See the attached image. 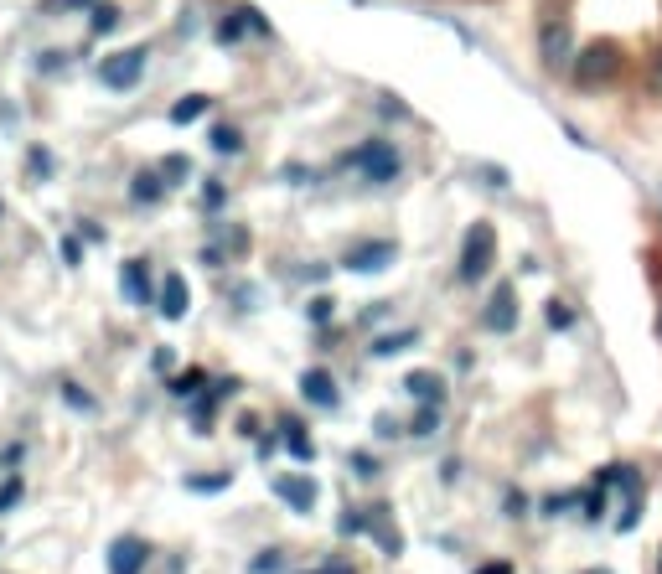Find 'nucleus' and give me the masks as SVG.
Here are the masks:
<instances>
[{"label":"nucleus","instance_id":"nucleus-1","mask_svg":"<svg viewBox=\"0 0 662 574\" xmlns=\"http://www.w3.org/2000/svg\"><path fill=\"white\" fill-rule=\"evenodd\" d=\"M492 259H497V228H492V223H476V228L466 233V244H461V280L476 285V280L492 269Z\"/></svg>","mask_w":662,"mask_h":574},{"label":"nucleus","instance_id":"nucleus-2","mask_svg":"<svg viewBox=\"0 0 662 574\" xmlns=\"http://www.w3.org/2000/svg\"><path fill=\"white\" fill-rule=\"evenodd\" d=\"M616 68H621V52H616V42H595V47H585L580 57H575V83H585V88H595V83H606V78H616Z\"/></svg>","mask_w":662,"mask_h":574},{"label":"nucleus","instance_id":"nucleus-3","mask_svg":"<svg viewBox=\"0 0 662 574\" xmlns=\"http://www.w3.org/2000/svg\"><path fill=\"white\" fill-rule=\"evenodd\" d=\"M347 161H352V166H363L368 181H394V176H399V150L388 145V140H368L363 150H352Z\"/></svg>","mask_w":662,"mask_h":574},{"label":"nucleus","instance_id":"nucleus-4","mask_svg":"<svg viewBox=\"0 0 662 574\" xmlns=\"http://www.w3.org/2000/svg\"><path fill=\"white\" fill-rule=\"evenodd\" d=\"M538 57H544V68H575V37H569L564 21H544V32H538Z\"/></svg>","mask_w":662,"mask_h":574},{"label":"nucleus","instance_id":"nucleus-5","mask_svg":"<svg viewBox=\"0 0 662 574\" xmlns=\"http://www.w3.org/2000/svg\"><path fill=\"white\" fill-rule=\"evenodd\" d=\"M481 326L497 331V337H507V331L518 326V295H513V285H497V290H492L487 311H481Z\"/></svg>","mask_w":662,"mask_h":574},{"label":"nucleus","instance_id":"nucleus-6","mask_svg":"<svg viewBox=\"0 0 662 574\" xmlns=\"http://www.w3.org/2000/svg\"><path fill=\"white\" fill-rule=\"evenodd\" d=\"M140 73H145V47H130V52H114L109 63L99 68V78L109 83V88H135L140 83Z\"/></svg>","mask_w":662,"mask_h":574},{"label":"nucleus","instance_id":"nucleus-7","mask_svg":"<svg viewBox=\"0 0 662 574\" xmlns=\"http://www.w3.org/2000/svg\"><path fill=\"white\" fill-rule=\"evenodd\" d=\"M399 254V244H388V238H378V244H357L347 254V269H357V275H378V269H388Z\"/></svg>","mask_w":662,"mask_h":574},{"label":"nucleus","instance_id":"nucleus-8","mask_svg":"<svg viewBox=\"0 0 662 574\" xmlns=\"http://www.w3.org/2000/svg\"><path fill=\"white\" fill-rule=\"evenodd\" d=\"M275 492H280L295 512H311V507H316V481H311V476H275Z\"/></svg>","mask_w":662,"mask_h":574},{"label":"nucleus","instance_id":"nucleus-9","mask_svg":"<svg viewBox=\"0 0 662 574\" xmlns=\"http://www.w3.org/2000/svg\"><path fill=\"white\" fill-rule=\"evenodd\" d=\"M145 559H150V549H145L140 538H119L114 549H109V569H114V574H140Z\"/></svg>","mask_w":662,"mask_h":574},{"label":"nucleus","instance_id":"nucleus-10","mask_svg":"<svg viewBox=\"0 0 662 574\" xmlns=\"http://www.w3.org/2000/svg\"><path fill=\"white\" fill-rule=\"evenodd\" d=\"M300 394H306V404H316V409H331L337 404V383H331L326 368H311L306 378H300Z\"/></svg>","mask_w":662,"mask_h":574},{"label":"nucleus","instance_id":"nucleus-11","mask_svg":"<svg viewBox=\"0 0 662 574\" xmlns=\"http://www.w3.org/2000/svg\"><path fill=\"white\" fill-rule=\"evenodd\" d=\"M156 300H161L156 311H161L166 321H182V316H187V280H182V275H166V280H161V295H156Z\"/></svg>","mask_w":662,"mask_h":574},{"label":"nucleus","instance_id":"nucleus-12","mask_svg":"<svg viewBox=\"0 0 662 574\" xmlns=\"http://www.w3.org/2000/svg\"><path fill=\"white\" fill-rule=\"evenodd\" d=\"M119 285H125V295L135 300V306H150V275H145V259H130L125 269H119Z\"/></svg>","mask_w":662,"mask_h":574},{"label":"nucleus","instance_id":"nucleus-13","mask_svg":"<svg viewBox=\"0 0 662 574\" xmlns=\"http://www.w3.org/2000/svg\"><path fill=\"white\" fill-rule=\"evenodd\" d=\"M404 388H409V399H419V404H440V399H445L440 373H409V378H404Z\"/></svg>","mask_w":662,"mask_h":574},{"label":"nucleus","instance_id":"nucleus-14","mask_svg":"<svg viewBox=\"0 0 662 574\" xmlns=\"http://www.w3.org/2000/svg\"><path fill=\"white\" fill-rule=\"evenodd\" d=\"M285 450H290V456L295 461H311V440H306V425H300V419H285Z\"/></svg>","mask_w":662,"mask_h":574},{"label":"nucleus","instance_id":"nucleus-15","mask_svg":"<svg viewBox=\"0 0 662 574\" xmlns=\"http://www.w3.org/2000/svg\"><path fill=\"white\" fill-rule=\"evenodd\" d=\"M130 192H135V202H161V197H166V181H161L156 171H140Z\"/></svg>","mask_w":662,"mask_h":574},{"label":"nucleus","instance_id":"nucleus-16","mask_svg":"<svg viewBox=\"0 0 662 574\" xmlns=\"http://www.w3.org/2000/svg\"><path fill=\"white\" fill-rule=\"evenodd\" d=\"M202 114H207V94H187L182 104L171 109V119H176V125H192V119H202Z\"/></svg>","mask_w":662,"mask_h":574},{"label":"nucleus","instance_id":"nucleus-17","mask_svg":"<svg viewBox=\"0 0 662 574\" xmlns=\"http://www.w3.org/2000/svg\"><path fill=\"white\" fill-rule=\"evenodd\" d=\"M414 337H419V331H394V337H378L373 342V357H394V352L414 347Z\"/></svg>","mask_w":662,"mask_h":574},{"label":"nucleus","instance_id":"nucleus-18","mask_svg":"<svg viewBox=\"0 0 662 574\" xmlns=\"http://www.w3.org/2000/svg\"><path fill=\"white\" fill-rule=\"evenodd\" d=\"M228 471H218V476H187V492H223L228 487Z\"/></svg>","mask_w":662,"mask_h":574},{"label":"nucleus","instance_id":"nucleus-19","mask_svg":"<svg viewBox=\"0 0 662 574\" xmlns=\"http://www.w3.org/2000/svg\"><path fill=\"white\" fill-rule=\"evenodd\" d=\"M435 425H440V404H430V409H419V419H414V435H435Z\"/></svg>","mask_w":662,"mask_h":574},{"label":"nucleus","instance_id":"nucleus-20","mask_svg":"<svg viewBox=\"0 0 662 574\" xmlns=\"http://www.w3.org/2000/svg\"><path fill=\"white\" fill-rule=\"evenodd\" d=\"M213 145L223 150V156H233V150L244 145V140H238V130H233V125H218V130H213Z\"/></svg>","mask_w":662,"mask_h":574},{"label":"nucleus","instance_id":"nucleus-21","mask_svg":"<svg viewBox=\"0 0 662 574\" xmlns=\"http://www.w3.org/2000/svg\"><path fill=\"white\" fill-rule=\"evenodd\" d=\"M114 26H119V11H114V6H99V11H94V32H99V37H109Z\"/></svg>","mask_w":662,"mask_h":574},{"label":"nucleus","instance_id":"nucleus-22","mask_svg":"<svg viewBox=\"0 0 662 574\" xmlns=\"http://www.w3.org/2000/svg\"><path fill=\"white\" fill-rule=\"evenodd\" d=\"M549 326H554V331H564V326H575V311H569V306H564V300H554V306H549Z\"/></svg>","mask_w":662,"mask_h":574},{"label":"nucleus","instance_id":"nucleus-23","mask_svg":"<svg viewBox=\"0 0 662 574\" xmlns=\"http://www.w3.org/2000/svg\"><path fill=\"white\" fill-rule=\"evenodd\" d=\"M637 518H642V497H631V507L616 518V528H621V533H631V528H637Z\"/></svg>","mask_w":662,"mask_h":574},{"label":"nucleus","instance_id":"nucleus-24","mask_svg":"<svg viewBox=\"0 0 662 574\" xmlns=\"http://www.w3.org/2000/svg\"><path fill=\"white\" fill-rule=\"evenodd\" d=\"M78 6H94V0H42V11L57 16V11H78Z\"/></svg>","mask_w":662,"mask_h":574},{"label":"nucleus","instance_id":"nucleus-25","mask_svg":"<svg viewBox=\"0 0 662 574\" xmlns=\"http://www.w3.org/2000/svg\"><path fill=\"white\" fill-rule=\"evenodd\" d=\"M187 171H192L187 156H166V166H161V176H187Z\"/></svg>","mask_w":662,"mask_h":574},{"label":"nucleus","instance_id":"nucleus-26","mask_svg":"<svg viewBox=\"0 0 662 574\" xmlns=\"http://www.w3.org/2000/svg\"><path fill=\"white\" fill-rule=\"evenodd\" d=\"M16 497H21V481L11 476L6 487H0V512H6V507H16Z\"/></svg>","mask_w":662,"mask_h":574},{"label":"nucleus","instance_id":"nucleus-27","mask_svg":"<svg viewBox=\"0 0 662 574\" xmlns=\"http://www.w3.org/2000/svg\"><path fill=\"white\" fill-rule=\"evenodd\" d=\"M197 383H202V373H182V378H176V388H171V394H182V399H187Z\"/></svg>","mask_w":662,"mask_h":574},{"label":"nucleus","instance_id":"nucleus-28","mask_svg":"<svg viewBox=\"0 0 662 574\" xmlns=\"http://www.w3.org/2000/svg\"><path fill=\"white\" fill-rule=\"evenodd\" d=\"M311 321H331V300H326V295L311 300Z\"/></svg>","mask_w":662,"mask_h":574},{"label":"nucleus","instance_id":"nucleus-29","mask_svg":"<svg viewBox=\"0 0 662 574\" xmlns=\"http://www.w3.org/2000/svg\"><path fill=\"white\" fill-rule=\"evenodd\" d=\"M647 83H652V94H662V52L652 57V68H647Z\"/></svg>","mask_w":662,"mask_h":574},{"label":"nucleus","instance_id":"nucleus-30","mask_svg":"<svg viewBox=\"0 0 662 574\" xmlns=\"http://www.w3.org/2000/svg\"><path fill=\"white\" fill-rule=\"evenodd\" d=\"M481 176H487V187H507V171L502 166H481Z\"/></svg>","mask_w":662,"mask_h":574},{"label":"nucleus","instance_id":"nucleus-31","mask_svg":"<svg viewBox=\"0 0 662 574\" xmlns=\"http://www.w3.org/2000/svg\"><path fill=\"white\" fill-rule=\"evenodd\" d=\"M600 512H606V492H600V497H590V502H585V518H590V523L600 518Z\"/></svg>","mask_w":662,"mask_h":574},{"label":"nucleus","instance_id":"nucleus-32","mask_svg":"<svg viewBox=\"0 0 662 574\" xmlns=\"http://www.w3.org/2000/svg\"><path fill=\"white\" fill-rule=\"evenodd\" d=\"M68 404H73V409H94V399H88V394H78L73 383H68Z\"/></svg>","mask_w":662,"mask_h":574},{"label":"nucleus","instance_id":"nucleus-33","mask_svg":"<svg viewBox=\"0 0 662 574\" xmlns=\"http://www.w3.org/2000/svg\"><path fill=\"white\" fill-rule=\"evenodd\" d=\"M32 171H42V176L52 171V156H47V150H32Z\"/></svg>","mask_w":662,"mask_h":574},{"label":"nucleus","instance_id":"nucleus-34","mask_svg":"<svg viewBox=\"0 0 662 574\" xmlns=\"http://www.w3.org/2000/svg\"><path fill=\"white\" fill-rule=\"evenodd\" d=\"M63 259H68V264H78V259H83V249H78V238H63Z\"/></svg>","mask_w":662,"mask_h":574},{"label":"nucleus","instance_id":"nucleus-35","mask_svg":"<svg viewBox=\"0 0 662 574\" xmlns=\"http://www.w3.org/2000/svg\"><path fill=\"white\" fill-rule=\"evenodd\" d=\"M202 207H223V187H207L202 192Z\"/></svg>","mask_w":662,"mask_h":574},{"label":"nucleus","instance_id":"nucleus-36","mask_svg":"<svg viewBox=\"0 0 662 574\" xmlns=\"http://www.w3.org/2000/svg\"><path fill=\"white\" fill-rule=\"evenodd\" d=\"M352 466H357V476H373L378 471V461H368V456H352Z\"/></svg>","mask_w":662,"mask_h":574},{"label":"nucleus","instance_id":"nucleus-37","mask_svg":"<svg viewBox=\"0 0 662 574\" xmlns=\"http://www.w3.org/2000/svg\"><path fill=\"white\" fill-rule=\"evenodd\" d=\"M476 574H513V569H507V564H481Z\"/></svg>","mask_w":662,"mask_h":574},{"label":"nucleus","instance_id":"nucleus-38","mask_svg":"<svg viewBox=\"0 0 662 574\" xmlns=\"http://www.w3.org/2000/svg\"><path fill=\"white\" fill-rule=\"evenodd\" d=\"M321 574H352L347 564H331V569H321Z\"/></svg>","mask_w":662,"mask_h":574},{"label":"nucleus","instance_id":"nucleus-39","mask_svg":"<svg viewBox=\"0 0 662 574\" xmlns=\"http://www.w3.org/2000/svg\"><path fill=\"white\" fill-rule=\"evenodd\" d=\"M585 574H611V569H585Z\"/></svg>","mask_w":662,"mask_h":574},{"label":"nucleus","instance_id":"nucleus-40","mask_svg":"<svg viewBox=\"0 0 662 574\" xmlns=\"http://www.w3.org/2000/svg\"><path fill=\"white\" fill-rule=\"evenodd\" d=\"M657 574H662V564H657Z\"/></svg>","mask_w":662,"mask_h":574}]
</instances>
